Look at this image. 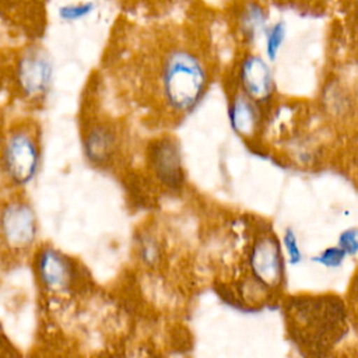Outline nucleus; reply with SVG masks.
<instances>
[{
	"label": "nucleus",
	"instance_id": "1",
	"mask_svg": "<svg viewBox=\"0 0 358 358\" xmlns=\"http://www.w3.org/2000/svg\"><path fill=\"white\" fill-rule=\"evenodd\" d=\"M157 39V46L150 55L152 87L169 112L189 113L207 90L206 62L196 48L182 38L179 27L161 28Z\"/></svg>",
	"mask_w": 358,
	"mask_h": 358
},
{
	"label": "nucleus",
	"instance_id": "2",
	"mask_svg": "<svg viewBox=\"0 0 358 358\" xmlns=\"http://www.w3.org/2000/svg\"><path fill=\"white\" fill-rule=\"evenodd\" d=\"M1 166L7 179L15 186L29 183L39 168L41 147L36 130L28 124L11 129L3 141Z\"/></svg>",
	"mask_w": 358,
	"mask_h": 358
},
{
	"label": "nucleus",
	"instance_id": "3",
	"mask_svg": "<svg viewBox=\"0 0 358 358\" xmlns=\"http://www.w3.org/2000/svg\"><path fill=\"white\" fill-rule=\"evenodd\" d=\"M34 270L41 288L55 296L76 291L83 280V273L76 262L52 246L36 250Z\"/></svg>",
	"mask_w": 358,
	"mask_h": 358
},
{
	"label": "nucleus",
	"instance_id": "4",
	"mask_svg": "<svg viewBox=\"0 0 358 358\" xmlns=\"http://www.w3.org/2000/svg\"><path fill=\"white\" fill-rule=\"evenodd\" d=\"M38 235V220L31 204L24 199L7 200L0 207V239L14 252L29 249Z\"/></svg>",
	"mask_w": 358,
	"mask_h": 358
},
{
	"label": "nucleus",
	"instance_id": "5",
	"mask_svg": "<svg viewBox=\"0 0 358 358\" xmlns=\"http://www.w3.org/2000/svg\"><path fill=\"white\" fill-rule=\"evenodd\" d=\"M15 83L29 101L42 99L50 90L53 64L49 53L39 45L25 48L15 63Z\"/></svg>",
	"mask_w": 358,
	"mask_h": 358
},
{
	"label": "nucleus",
	"instance_id": "6",
	"mask_svg": "<svg viewBox=\"0 0 358 358\" xmlns=\"http://www.w3.org/2000/svg\"><path fill=\"white\" fill-rule=\"evenodd\" d=\"M147 165L154 179L166 190H180L185 182L179 143L172 136H161L147 147Z\"/></svg>",
	"mask_w": 358,
	"mask_h": 358
},
{
	"label": "nucleus",
	"instance_id": "7",
	"mask_svg": "<svg viewBox=\"0 0 358 358\" xmlns=\"http://www.w3.org/2000/svg\"><path fill=\"white\" fill-rule=\"evenodd\" d=\"M249 267L255 280L267 288H275L282 280V256L274 235H262L249 253Z\"/></svg>",
	"mask_w": 358,
	"mask_h": 358
},
{
	"label": "nucleus",
	"instance_id": "8",
	"mask_svg": "<svg viewBox=\"0 0 358 358\" xmlns=\"http://www.w3.org/2000/svg\"><path fill=\"white\" fill-rule=\"evenodd\" d=\"M119 134L115 124L109 122H96L87 126L83 137V147L87 159L98 166H109L119 151Z\"/></svg>",
	"mask_w": 358,
	"mask_h": 358
},
{
	"label": "nucleus",
	"instance_id": "9",
	"mask_svg": "<svg viewBox=\"0 0 358 358\" xmlns=\"http://www.w3.org/2000/svg\"><path fill=\"white\" fill-rule=\"evenodd\" d=\"M239 83L243 92L255 102H266L273 94V74L259 55H246L239 64Z\"/></svg>",
	"mask_w": 358,
	"mask_h": 358
},
{
	"label": "nucleus",
	"instance_id": "10",
	"mask_svg": "<svg viewBox=\"0 0 358 358\" xmlns=\"http://www.w3.org/2000/svg\"><path fill=\"white\" fill-rule=\"evenodd\" d=\"M236 27L246 41L263 36L268 27L267 10L256 0L245 1L238 8Z\"/></svg>",
	"mask_w": 358,
	"mask_h": 358
},
{
	"label": "nucleus",
	"instance_id": "11",
	"mask_svg": "<svg viewBox=\"0 0 358 358\" xmlns=\"http://www.w3.org/2000/svg\"><path fill=\"white\" fill-rule=\"evenodd\" d=\"M229 122L239 136L246 137L255 134L259 123V113L255 101L245 92L234 96L229 106Z\"/></svg>",
	"mask_w": 358,
	"mask_h": 358
},
{
	"label": "nucleus",
	"instance_id": "12",
	"mask_svg": "<svg viewBox=\"0 0 358 358\" xmlns=\"http://www.w3.org/2000/svg\"><path fill=\"white\" fill-rule=\"evenodd\" d=\"M264 50L266 56L270 62H274L285 42L287 38V25L284 21H275L273 24H268L266 32H264Z\"/></svg>",
	"mask_w": 358,
	"mask_h": 358
},
{
	"label": "nucleus",
	"instance_id": "13",
	"mask_svg": "<svg viewBox=\"0 0 358 358\" xmlns=\"http://www.w3.org/2000/svg\"><path fill=\"white\" fill-rule=\"evenodd\" d=\"M95 3L92 0H80L74 3H66L57 8V15L62 21L77 22L90 17L95 10Z\"/></svg>",
	"mask_w": 358,
	"mask_h": 358
},
{
	"label": "nucleus",
	"instance_id": "14",
	"mask_svg": "<svg viewBox=\"0 0 358 358\" xmlns=\"http://www.w3.org/2000/svg\"><path fill=\"white\" fill-rule=\"evenodd\" d=\"M345 256H347V253L337 245V246H331V248L324 249L317 256H315L312 260L316 262L317 264L323 266V267L337 268V267L341 266Z\"/></svg>",
	"mask_w": 358,
	"mask_h": 358
},
{
	"label": "nucleus",
	"instance_id": "15",
	"mask_svg": "<svg viewBox=\"0 0 358 358\" xmlns=\"http://www.w3.org/2000/svg\"><path fill=\"white\" fill-rule=\"evenodd\" d=\"M282 245L285 248V252H287L289 263L291 264H298L302 260V253H301V249L298 246L296 236H295V234H294V231L291 228H287V231L284 232Z\"/></svg>",
	"mask_w": 358,
	"mask_h": 358
},
{
	"label": "nucleus",
	"instance_id": "16",
	"mask_svg": "<svg viewBox=\"0 0 358 358\" xmlns=\"http://www.w3.org/2000/svg\"><path fill=\"white\" fill-rule=\"evenodd\" d=\"M338 246L348 255H355L358 252V229L348 228L343 231L338 236Z\"/></svg>",
	"mask_w": 358,
	"mask_h": 358
},
{
	"label": "nucleus",
	"instance_id": "17",
	"mask_svg": "<svg viewBox=\"0 0 358 358\" xmlns=\"http://www.w3.org/2000/svg\"><path fill=\"white\" fill-rule=\"evenodd\" d=\"M138 4H141L145 8H150L152 11H165L171 7H175L180 0H134Z\"/></svg>",
	"mask_w": 358,
	"mask_h": 358
},
{
	"label": "nucleus",
	"instance_id": "18",
	"mask_svg": "<svg viewBox=\"0 0 358 358\" xmlns=\"http://www.w3.org/2000/svg\"><path fill=\"white\" fill-rule=\"evenodd\" d=\"M355 17H357V21H358V0H355Z\"/></svg>",
	"mask_w": 358,
	"mask_h": 358
}]
</instances>
